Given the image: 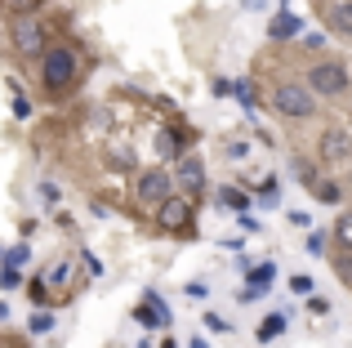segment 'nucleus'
Masks as SVG:
<instances>
[{
    "label": "nucleus",
    "mask_w": 352,
    "mask_h": 348,
    "mask_svg": "<svg viewBox=\"0 0 352 348\" xmlns=\"http://www.w3.org/2000/svg\"><path fill=\"white\" fill-rule=\"evenodd\" d=\"M76 72H80V58L72 45H50L41 54V76H45V89L50 94H63V89L76 85Z\"/></svg>",
    "instance_id": "nucleus-1"
},
{
    "label": "nucleus",
    "mask_w": 352,
    "mask_h": 348,
    "mask_svg": "<svg viewBox=\"0 0 352 348\" xmlns=\"http://www.w3.org/2000/svg\"><path fill=\"white\" fill-rule=\"evenodd\" d=\"M267 103H272L276 116H290V121H308V116H317V98H312V89L303 85V80H281V85L267 94Z\"/></svg>",
    "instance_id": "nucleus-2"
},
{
    "label": "nucleus",
    "mask_w": 352,
    "mask_h": 348,
    "mask_svg": "<svg viewBox=\"0 0 352 348\" xmlns=\"http://www.w3.org/2000/svg\"><path fill=\"white\" fill-rule=\"evenodd\" d=\"M303 80H308L312 98H344L348 85H352V72L339 58H321V63H312V72Z\"/></svg>",
    "instance_id": "nucleus-3"
},
{
    "label": "nucleus",
    "mask_w": 352,
    "mask_h": 348,
    "mask_svg": "<svg viewBox=\"0 0 352 348\" xmlns=\"http://www.w3.org/2000/svg\"><path fill=\"white\" fill-rule=\"evenodd\" d=\"M174 197V174L170 170H143L134 179V201L138 206H165V201Z\"/></svg>",
    "instance_id": "nucleus-4"
},
{
    "label": "nucleus",
    "mask_w": 352,
    "mask_h": 348,
    "mask_svg": "<svg viewBox=\"0 0 352 348\" xmlns=\"http://www.w3.org/2000/svg\"><path fill=\"white\" fill-rule=\"evenodd\" d=\"M9 36H14V50L18 54H27V58H32V54H45L50 50V41H45V23L36 14H18L14 18V27H9Z\"/></svg>",
    "instance_id": "nucleus-5"
},
{
    "label": "nucleus",
    "mask_w": 352,
    "mask_h": 348,
    "mask_svg": "<svg viewBox=\"0 0 352 348\" xmlns=\"http://www.w3.org/2000/svg\"><path fill=\"white\" fill-rule=\"evenodd\" d=\"M317 152H321L326 166H348V161H352V134L344 130V125H330V130L321 134Z\"/></svg>",
    "instance_id": "nucleus-6"
},
{
    "label": "nucleus",
    "mask_w": 352,
    "mask_h": 348,
    "mask_svg": "<svg viewBox=\"0 0 352 348\" xmlns=\"http://www.w3.org/2000/svg\"><path fill=\"white\" fill-rule=\"evenodd\" d=\"M156 224L165 228V232H179V228L192 224V201L183 197V192H174L165 206H156Z\"/></svg>",
    "instance_id": "nucleus-7"
},
{
    "label": "nucleus",
    "mask_w": 352,
    "mask_h": 348,
    "mask_svg": "<svg viewBox=\"0 0 352 348\" xmlns=\"http://www.w3.org/2000/svg\"><path fill=\"white\" fill-rule=\"evenodd\" d=\"M174 188H183L192 197V192H206V166H201L197 157H179V170H174Z\"/></svg>",
    "instance_id": "nucleus-8"
},
{
    "label": "nucleus",
    "mask_w": 352,
    "mask_h": 348,
    "mask_svg": "<svg viewBox=\"0 0 352 348\" xmlns=\"http://www.w3.org/2000/svg\"><path fill=\"white\" fill-rule=\"evenodd\" d=\"M138 326H170V308L161 304V295H143V304L134 308Z\"/></svg>",
    "instance_id": "nucleus-9"
},
{
    "label": "nucleus",
    "mask_w": 352,
    "mask_h": 348,
    "mask_svg": "<svg viewBox=\"0 0 352 348\" xmlns=\"http://www.w3.org/2000/svg\"><path fill=\"white\" fill-rule=\"evenodd\" d=\"M321 14H326L330 32H339V36H348V41H352V0H330Z\"/></svg>",
    "instance_id": "nucleus-10"
},
{
    "label": "nucleus",
    "mask_w": 352,
    "mask_h": 348,
    "mask_svg": "<svg viewBox=\"0 0 352 348\" xmlns=\"http://www.w3.org/2000/svg\"><path fill=\"white\" fill-rule=\"evenodd\" d=\"M294 36H303V23L290 14V9H281V14H272V23H267V41H294Z\"/></svg>",
    "instance_id": "nucleus-11"
},
{
    "label": "nucleus",
    "mask_w": 352,
    "mask_h": 348,
    "mask_svg": "<svg viewBox=\"0 0 352 348\" xmlns=\"http://www.w3.org/2000/svg\"><path fill=\"white\" fill-rule=\"evenodd\" d=\"M272 281H276V263H258V268H245V286H241V290H254V295H263Z\"/></svg>",
    "instance_id": "nucleus-12"
},
{
    "label": "nucleus",
    "mask_w": 352,
    "mask_h": 348,
    "mask_svg": "<svg viewBox=\"0 0 352 348\" xmlns=\"http://www.w3.org/2000/svg\"><path fill=\"white\" fill-rule=\"evenodd\" d=\"M330 241H335L344 254H352V210H344V215L330 224Z\"/></svg>",
    "instance_id": "nucleus-13"
},
{
    "label": "nucleus",
    "mask_w": 352,
    "mask_h": 348,
    "mask_svg": "<svg viewBox=\"0 0 352 348\" xmlns=\"http://www.w3.org/2000/svg\"><path fill=\"white\" fill-rule=\"evenodd\" d=\"M308 192H312V197L321 201V206H344V188H339L335 179H317V183H312Z\"/></svg>",
    "instance_id": "nucleus-14"
},
{
    "label": "nucleus",
    "mask_w": 352,
    "mask_h": 348,
    "mask_svg": "<svg viewBox=\"0 0 352 348\" xmlns=\"http://www.w3.org/2000/svg\"><path fill=\"white\" fill-rule=\"evenodd\" d=\"M276 335H285V313H267L263 322H258V331H254V340L258 344H272Z\"/></svg>",
    "instance_id": "nucleus-15"
},
{
    "label": "nucleus",
    "mask_w": 352,
    "mask_h": 348,
    "mask_svg": "<svg viewBox=\"0 0 352 348\" xmlns=\"http://www.w3.org/2000/svg\"><path fill=\"white\" fill-rule=\"evenodd\" d=\"M27 259H32V246H27V241H18L14 250H5V268H14V272H23Z\"/></svg>",
    "instance_id": "nucleus-16"
},
{
    "label": "nucleus",
    "mask_w": 352,
    "mask_h": 348,
    "mask_svg": "<svg viewBox=\"0 0 352 348\" xmlns=\"http://www.w3.org/2000/svg\"><path fill=\"white\" fill-rule=\"evenodd\" d=\"M219 201H223L228 210H236V215H245V210H250V197H245V192H236V188H223V192H219Z\"/></svg>",
    "instance_id": "nucleus-17"
},
{
    "label": "nucleus",
    "mask_w": 352,
    "mask_h": 348,
    "mask_svg": "<svg viewBox=\"0 0 352 348\" xmlns=\"http://www.w3.org/2000/svg\"><path fill=\"white\" fill-rule=\"evenodd\" d=\"M27 295H32L36 304H54V299H58V295H50V281H45V277H32V281H27Z\"/></svg>",
    "instance_id": "nucleus-18"
},
{
    "label": "nucleus",
    "mask_w": 352,
    "mask_h": 348,
    "mask_svg": "<svg viewBox=\"0 0 352 348\" xmlns=\"http://www.w3.org/2000/svg\"><path fill=\"white\" fill-rule=\"evenodd\" d=\"M232 94H236V103H241V107H254V103H258V94H254V85H250V80H236Z\"/></svg>",
    "instance_id": "nucleus-19"
},
{
    "label": "nucleus",
    "mask_w": 352,
    "mask_h": 348,
    "mask_svg": "<svg viewBox=\"0 0 352 348\" xmlns=\"http://www.w3.org/2000/svg\"><path fill=\"white\" fill-rule=\"evenodd\" d=\"M45 281H50V286H67L72 281V263H54V268L45 272Z\"/></svg>",
    "instance_id": "nucleus-20"
},
{
    "label": "nucleus",
    "mask_w": 352,
    "mask_h": 348,
    "mask_svg": "<svg viewBox=\"0 0 352 348\" xmlns=\"http://www.w3.org/2000/svg\"><path fill=\"white\" fill-rule=\"evenodd\" d=\"M258 197H263V201H276V197H281V179H276V174H267V179L258 183Z\"/></svg>",
    "instance_id": "nucleus-21"
},
{
    "label": "nucleus",
    "mask_w": 352,
    "mask_h": 348,
    "mask_svg": "<svg viewBox=\"0 0 352 348\" xmlns=\"http://www.w3.org/2000/svg\"><path fill=\"white\" fill-rule=\"evenodd\" d=\"M27 331H32V335H50L54 331V317L50 313H36L32 322H27Z\"/></svg>",
    "instance_id": "nucleus-22"
},
{
    "label": "nucleus",
    "mask_w": 352,
    "mask_h": 348,
    "mask_svg": "<svg viewBox=\"0 0 352 348\" xmlns=\"http://www.w3.org/2000/svg\"><path fill=\"white\" fill-rule=\"evenodd\" d=\"M14 116H18V121H27V116H32V103L23 98V89H18V85H14Z\"/></svg>",
    "instance_id": "nucleus-23"
},
{
    "label": "nucleus",
    "mask_w": 352,
    "mask_h": 348,
    "mask_svg": "<svg viewBox=\"0 0 352 348\" xmlns=\"http://www.w3.org/2000/svg\"><path fill=\"white\" fill-rule=\"evenodd\" d=\"M303 50H326V32H303Z\"/></svg>",
    "instance_id": "nucleus-24"
},
{
    "label": "nucleus",
    "mask_w": 352,
    "mask_h": 348,
    "mask_svg": "<svg viewBox=\"0 0 352 348\" xmlns=\"http://www.w3.org/2000/svg\"><path fill=\"white\" fill-rule=\"evenodd\" d=\"M0 286H5V290H18V286H23V272H14V268H0Z\"/></svg>",
    "instance_id": "nucleus-25"
},
{
    "label": "nucleus",
    "mask_w": 352,
    "mask_h": 348,
    "mask_svg": "<svg viewBox=\"0 0 352 348\" xmlns=\"http://www.w3.org/2000/svg\"><path fill=\"white\" fill-rule=\"evenodd\" d=\"M290 290H294V295H308V290H312V277H308V272H294V277H290Z\"/></svg>",
    "instance_id": "nucleus-26"
},
{
    "label": "nucleus",
    "mask_w": 352,
    "mask_h": 348,
    "mask_svg": "<svg viewBox=\"0 0 352 348\" xmlns=\"http://www.w3.org/2000/svg\"><path fill=\"white\" fill-rule=\"evenodd\" d=\"M303 246H308V254H321V250H326V232H317V228H312Z\"/></svg>",
    "instance_id": "nucleus-27"
},
{
    "label": "nucleus",
    "mask_w": 352,
    "mask_h": 348,
    "mask_svg": "<svg viewBox=\"0 0 352 348\" xmlns=\"http://www.w3.org/2000/svg\"><path fill=\"white\" fill-rule=\"evenodd\" d=\"M206 331H214V335H228V322L219 313H206Z\"/></svg>",
    "instance_id": "nucleus-28"
},
{
    "label": "nucleus",
    "mask_w": 352,
    "mask_h": 348,
    "mask_svg": "<svg viewBox=\"0 0 352 348\" xmlns=\"http://www.w3.org/2000/svg\"><path fill=\"white\" fill-rule=\"evenodd\" d=\"M236 224H241V232H258V228H263V224H258V219H254V215H241V219H236Z\"/></svg>",
    "instance_id": "nucleus-29"
},
{
    "label": "nucleus",
    "mask_w": 352,
    "mask_h": 348,
    "mask_svg": "<svg viewBox=\"0 0 352 348\" xmlns=\"http://www.w3.org/2000/svg\"><path fill=\"white\" fill-rule=\"evenodd\" d=\"M290 224H294V228H308V232H312V219L303 215V210H290Z\"/></svg>",
    "instance_id": "nucleus-30"
},
{
    "label": "nucleus",
    "mask_w": 352,
    "mask_h": 348,
    "mask_svg": "<svg viewBox=\"0 0 352 348\" xmlns=\"http://www.w3.org/2000/svg\"><path fill=\"white\" fill-rule=\"evenodd\" d=\"M188 295H192V299H206L210 286H201V281H188Z\"/></svg>",
    "instance_id": "nucleus-31"
},
{
    "label": "nucleus",
    "mask_w": 352,
    "mask_h": 348,
    "mask_svg": "<svg viewBox=\"0 0 352 348\" xmlns=\"http://www.w3.org/2000/svg\"><path fill=\"white\" fill-rule=\"evenodd\" d=\"M161 348H179V344H174V335H165V340H161Z\"/></svg>",
    "instance_id": "nucleus-32"
},
{
    "label": "nucleus",
    "mask_w": 352,
    "mask_h": 348,
    "mask_svg": "<svg viewBox=\"0 0 352 348\" xmlns=\"http://www.w3.org/2000/svg\"><path fill=\"white\" fill-rule=\"evenodd\" d=\"M188 348H210V344H206V340H192V344H188Z\"/></svg>",
    "instance_id": "nucleus-33"
},
{
    "label": "nucleus",
    "mask_w": 352,
    "mask_h": 348,
    "mask_svg": "<svg viewBox=\"0 0 352 348\" xmlns=\"http://www.w3.org/2000/svg\"><path fill=\"white\" fill-rule=\"evenodd\" d=\"M0 259H5V250H0Z\"/></svg>",
    "instance_id": "nucleus-34"
}]
</instances>
